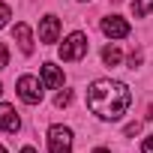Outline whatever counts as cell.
<instances>
[{"instance_id": "12", "label": "cell", "mask_w": 153, "mask_h": 153, "mask_svg": "<svg viewBox=\"0 0 153 153\" xmlns=\"http://www.w3.org/2000/svg\"><path fill=\"white\" fill-rule=\"evenodd\" d=\"M69 102H72V90H60V93H57V99H54V105H57V108H63V105H69Z\"/></svg>"}, {"instance_id": "17", "label": "cell", "mask_w": 153, "mask_h": 153, "mask_svg": "<svg viewBox=\"0 0 153 153\" xmlns=\"http://www.w3.org/2000/svg\"><path fill=\"white\" fill-rule=\"evenodd\" d=\"M138 129H141V126H138V123H129V126H126V135H135V132H138Z\"/></svg>"}, {"instance_id": "21", "label": "cell", "mask_w": 153, "mask_h": 153, "mask_svg": "<svg viewBox=\"0 0 153 153\" xmlns=\"http://www.w3.org/2000/svg\"><path fill=\"white\" fill-rule=\"evenodd\" d=\"M0 93H3V84H0Z\"/></svg>"}, {"instance_id": "2", "label": "cell", "mask_w": 153, "mask_h": 153, "mask_svg": "<svg viewBox=\"0 0 153 153\" xmlns=\"http://www.w3.org/2000/svg\"><path fill=\"white\" fill-rule=\"evenodd\" d=\"M84 54H87V36H84L81 30L69 33V36H66V42L60 45V60H66V63H75V60H81Z\"/></svg>"}, {"instance_id": "18", "label": "cell", "mask_w": 153, "mask_h": 153, "mask_svg": "<svg viewBox=\"0 0 153 153\" xmlns=\"http://www.w3.org/2000/svg\"><path fill=\"white\" fill-rule=\"evenodd\" d=\"M93 153H111V150H108V147H96Z\"/></svg>"}, {"instance_id": "1", "label": "cell", "mask_w": 153, "mask_h": 153, "mask_svg": "<svg viewBox=\"0 0 153 153\" xmlns=\"http://www.w3.org/2000/svg\"><path fill=\"white\" fill-rule=\"evenodd\" d=\"M132 102V93L123 81H114V78H99L87 87V105L96 117L102 120H120L126 114Z\"/></svg>"}, {"instance_id": "5", "label": "cell", "mask_w": 153, "mask_h": 153, "mask_svg": "<svg viewBox=\"0 0 153 153\" xmlns=\"http://www.w3.org/2000/svg\"><path fill=\"white\" fill-rule=\"evenodd\" d=\"M102 33L108 39H123V36H129V24L120 15H108V18H102Z\"/></svg>"}, {"instance_id": "10", "label": "cell", "mask_w": 153, "mask_h": 153, "mask_svg": "<svg viewBox=\"0 0 153 153\" xmlns=\"http://www.w3.org/2000/svg\"><path fill=\"white\" fill-rule=\"evenodd\" d=\"M120 57H123V54H120L117 45H105V48H102V63H105V66H117Z\"/></svg>"}, {"instance_id": "9", "label": "cell", "mask_w": 153, "mask_h": 153, "mask_svg": "<svg viewBox=\"0 0 153 153\" xmlns=\"http://www.w3.org/2000/svg\"><path fill=\"white\" fill-rule=\"evenodd\" d=\"M15 42H18V48L24 51V54H33V33H30V27L27 24H15Z\"/></svg>"}, {"instance_id": "16", "label": "cell", "mask_w": 153, "mask_h": 153, "mask_svg": "<svg viewBox=\"0 0 153 153\" xmlns=\"http://www.w3.org/2000/svg\"><path fill=\"white\" fill-rule=\"evenodd\" d=\"M138 63H141V51H132V54H129V66H132V69H135V66H138Z\"/></svg>"}, {"instance_id": "13", "label": "cell", "mask_w": 153, "mask_h": 153, "mask_svg": "<svg viewBox=\"0 0 153 153\" xmlns=\"http://www.w3.org/2000/svg\"><path fill=\"white\" fill-rule=\"evenodd\" d=\"M9 18H12L9 6H6V3H0V27H6V24H9Z\"/></svg>"}, {"instance_id": "4", "label": "cell", "mask_w": 153, "mask_h": 153, "mask_svg": "<svg viewBox=\"0 0 153 153\" xmlns=\"http://www.w3.org/2000/svg\"><path fill=\"white\" fill-rule=\"evenodd\" d=\"M15 87H18V96H21V102H27V105H36V102H42V81H39V78H33V75H21Z\"/></svg>"}, {"instance_id": "11", "label": "cell", "mask_w": 153, "mask_h": 153, "mask_svg": "<svg viewBox=\"0 0 153 153\" xmlns=\"http://www.w3.org/2000/svg\"><path fill=\"white\" fill-rule=\"evenodd\" d=\"M150 9H153V0H135V3H132V12H135V18H144Z\"/></svg>"}, {"instance_id": "8", "label": "cell", "mask_w": 153, "mask_h": 153, "mask_svg": "<svg viewBox=\"0 0 153 153\" xmlns=\"http://www.w3.org/2000/svg\"><path fill=\"white\" fill-rule=\"evenodd\" d=\"M42 84L45 87H63V72L54 63H42Z\"/></svg>"}, {"instance_id": "3", "label": "cell", "mask_w": 153, "mask_h": 153, "mask_svg": "<svg viewBox=\"0 0 153 153\" xmlns=\"http://www.w3.org/2000/svg\"><path fill=\"white\" fill-rule=\"evenodd\" d=\"M72 150V129L69 126H51L48 129V153H69Z\"/></svg>"}, {"instance_id": "20", "label": "cell", "mask_w": 153, "mask_h": 153, "mask_svg": "<svg viewBox=\"0 0 153 153\" xmlns=\"http://www.w3.org/2000/svg\"><path fill=\"white\" fill-rule=\"evenodd\" d=\"M0 153H6V147H0Z\"/></svg>"}, {"instance_id": "19", "label": "cell", "mask_w": 153, "mask_h": 153, "mask_svg": "<svg viewBox=\"0 0 153 153\" xmlns=\"http://www.w3.org/2000/svg\"><path fill=\"white\" fill-rule=\"evenodd\" d=\"M21 153H36V150H33V147H24V150H21Z\"/></svg>"}, {"instance_id": "14", "label": "cell", "mask_w": 153, "mask_h": 153, "mask_svg": "<svg viewBox=\"0 0 153 153\" xmlns=\"http://www.w3.org/2000/svg\"><path fill=\"white\" fill-rule=\"evenodd\" d=\"M6 66H9V48L0 42V69H6Z\"/></svg>"}, {"instance_id": "15", "label": "cell", "mask_w": 153, "mask_h": 153, "mask_svg": "<svg viewBox=\"0 0 153 153\" xmlns=\"http://www.w3.org/2000/svg\"><path fill=\"white\" fill-rule=\"evenodd\" d=\"M141 153H153V135H147V138H144V144H141Z\"/></svg>"}, {"instance_id": "7", "label": "cell", "mask_w": 153, "mask_h": 153, "mask_svg": "<svg viewBox=\"0 0 153 153\" xmlns=\"http://www.w3.org/2000/svg\"><path fill=\"white\" fill-rule=\"evenodd\" d=\"M18 126H21V120H18L15 108L12 105H0V129L3 132H18Z\"/></svg>"}, {"instance_id": "6", "label": "cell", "mask_w": 153, "mask_h": 153, "mask_svg": "<svg viewBox=\"0 0 153 153\" xmlns=\"http://www.w3.org/2000/svg\"><path fill=\"white\" fill-rule=\"evenodd\" d=\"M57 36H60V18H57V15H45L42 24H39V39H42L45 45H54Z\"/></svg>"}]
</instances>
